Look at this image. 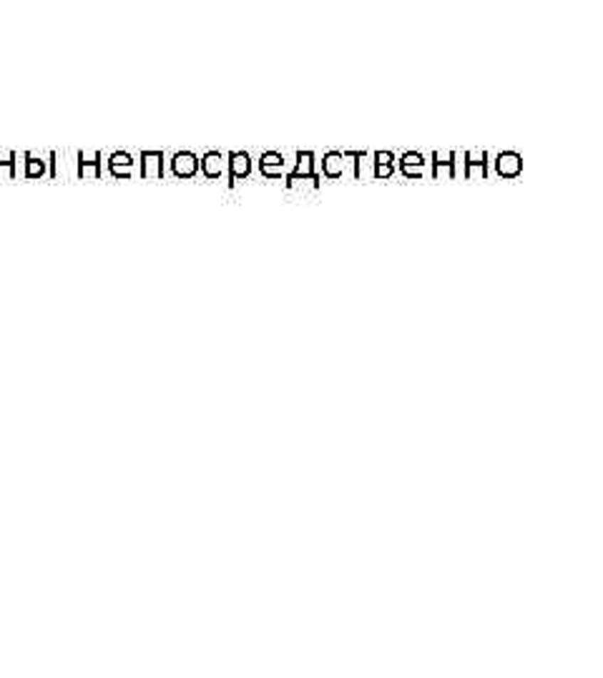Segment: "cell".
Masks as SVG:
<instances>
[{
    "mask_svg": "<svg viewBox=\"0 0 603 678\" xmlns=\"http://www.w3.org/2000/svg\"><path fill=\"white\" fill-rule=\"evenodd\" d=\"M251 176V156L246 151H229L226 154V184L236 186L239 181Z\"/></svg>",
    "mask_w": 603,
    "mask_h": 678,
    "instance_id": "cell-1",
    "label": "cell"
},
{
    "mask_svg": "<svg viewBox=\"0 0 603 678\" xmlns=\"http://www.w3.org/2000/svg\"><path fill=\"white\" fill-rule=\"evenodd\" d=\"M427 161H430V166H433V179L435 181H448V179H455L458 176V171H455V166H458V151H433V154L427 156Z\"/></svg>",
    "mask_w": 603,
    "mask_h": 678,
    "instance_id": "cell-2",
    "label": "cell"
},
{
    "mask_svg": "<svg viewBox=\"0 0 603 678\" xmlns=\"http://www.w3.org/2000/svg\"><path fill=\"white\" fill-rule=\"evenodd\" d=\"M493 169L500 179H518L523 174V156L518 151H500L493 159Z\"/></svg>",
    "mask_w": 603,
    "mask_h": 678,
    "instance_id": "cell-3",
    "label": "cell"
},
{
    "mask_svg": "<svg viewBox=\"0 0 603 678\" xmlns=\"http://www.w3.org/2000/svg\"><path fill=\"white\" fill-rule=\"evenodd\" d=\"M287 164L289 161L282 151H264V154L259 156V174H262L264 179H284V176L289 174Z\"/></svg>",
    "mask_w": 603,
    "mask_h": 678,
    "instance_id": "cell-4",
    "label": "cell"
},
{
    "mask_svg": "<svg viewBox=\"0 0 603 678\" xmlns=\"http://www.w3.org/2000/svg\"><path fill=\"white\" fill-rule=\"evenodd\" d=\"M427 164H430V161H427V156L420 154V151H405V154L400 156V161H395L397 171H400L402 176H407V179H422Z\"/></svg>",
    "mask_w": 603,
    "mask_h": 678,
    "instance_id": "cell-5",
    "label": "cell"
},
{
    "mask_svg": "<svg viewBox=\"0 0 603 678\" xmlns=\"http://www.w3.org/2000/svg\"><path fill=\"white\" fill-rule=\"evenodd\" d=\"M199 174L209 181H216L226 174V154L221 151H206V154L199 159Z\"/></svg>",
    "mask_w": 603,
    "mask_h": 678,
    "instance_id": "cell-6",
    "label": "cell"
},
{
    "mask_svg": "<svg viewBox=\"0 0 603 678\" xmlns=\"http://www.w3.org/2000/svg\"><path fill=\"white\" fill-rule=\"evenodd\" d=\"M488 151H465L463 154V166H465V179H486L488 176V164H491Z\"/></svg>",
    "mask_w": 603,
    "mask_h": 678,
    "instance_id": "cell-7",
    "label": "cell"
},
{
    "mask_svg": "<svg viewBox=\"0 0 603 678\" xmlns=\"http://www.w3.org/2000/svg\"><path fill=\"white\" fill-rule=\"evenodd\" d=\"M171 171L177 179H194L199 176V156L194 151H179L171 159Z\"/></svg>",
    "mask_w": 603,
    "mask_h": 678,
    "instance_id": "cell-8",
    "label": "cell"
},
{
    "mask_svg": "<svg viewBox=\"0 0 603 678\" xmlns=\"http://www.w3.org/2000/svg\"><path fill=\"white\" fill-rule=\"evenodd\" d=\"M345 169H347V159H345V154L342 151H327L325 156H322V174L327 181H337L345 176Z\"/></svg>",
    "mask_w": 603,
    "mask_h": 678,
    "instance_id": "cell-9",
    "label": "cell"
},
{
    "mask_svg": "<svg viewBox=\"0 0 603 678\" xmlns=\"http://www.w3.org/2000/svg\"><path fill=\"white\" fill-rule=\"evenodd\" d=\"M397 171L392 151H372V179H392Z\"/></svg>",
    "mask_w": 603,
    "mask_h": 678,
    "instance_id": "cell-10",
    "label": "cell"
},
{
    "mask_svg": "<svg viewBox=\"0 0 603 678\" xmlns=\"http://www.w3.org/2000/svg\"><path fill=\"white\" fill-rule=\"evenodd\" d=\"M164 176V151H141V179Z\"/></svg>",
    "mask_w": 603,
    "mask_h": 678,
    "instance_id": "cell-11",
    "label": "cell"
},
{
    "mask_svg": "<svg viewBox=\"0 0 603 678\" xmlns=\"http://www.w3.org/2000/svg\"><path fill=\"white\" fill-rule=\"evenodd\" d=\"M320 181H322L320 171H317V174H292V171H289V174L284 176V186L292 191H315L320 189Z\"/></svg>",
    "mask_w": 603,
    "mask_h": 678,
    "instance_id": "cell-12",
    "label": "cell"
},
{
    "mask_svg": "<svg viewBox=\"0 0 603 678\" xmlns=\"http://www.w3.org/2000/svg\"><path fill=\"white\" fill-rule=\"evenodd\" d=\"M78 176L80 179L96 181L101 179V154H78Z\"/></svg>",
    "mask_w": 603,
    "mask_h": 678,
    "instance_id": "cell-13",
    "label": "cell"
},
{
    "mask_svg": "<svg viewBox=\"0 0 603 678\" xmlns=\"http://www.w3.org/2000/svg\"><path fill=\"white\" fill-rule=\"evenodd\" d=\"M134 164H136L134 156L126 154V151H116V154L108 156V171H111L116 179H128Z\"/></svg>",
    "mask_w": 603,
    "mask_h": 678,
    "instance_id": "cell-14",
    "label": "cell"
},
{
    "mask_svg": "<svg viewBox=\"0 0 603 678\" xmlns=\"http://www.w3.org/2000/svg\"><path fill=\"white\" fill-rule=\"evenodd\" d=\"M317 156L315 151H297L294 156V166L289 171L292 174H317Z\"/></svg>",
    "mask_w": 603,
    "mask_h": 678,
    "instance_id": "cell-15",
    "label": "cell"
},
{
    "mask_svg": "<svg viewBox=\"0 0 603 678\" xmlns=\"http://www.w3.org/2000/svg\"><path fill=\"white\" fill-rule=\"evenodd\" d=\"M23 159H26V179H41V176H46V161L38 159L31 151H26Z\"/></svg>",
    "mask_w": 603,
    "mask_h": 678,
    "instance_id": "cell-16",
    "label": "cell"
},
{
    "mask_svg": "<svg viewBox=\"0 0 603 678\" xmlns=\"http://www.w3.org/2000/svg\"><path fill=\"white\" fill-rule=\"evenodd\" d=\"M16 159L13 151H3L0 154V179H13L16 176Z\"/></svg>",
    "mask_w": 603,
    "mask_h": 678,
    "instance_id": "cell-17",
    "label": "cell"
}]
</instances>
